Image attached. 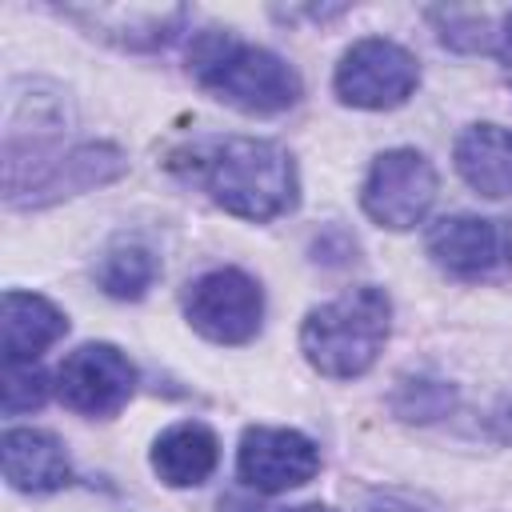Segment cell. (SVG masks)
Instances as JSON below:
<instances>
[{
	"label": "cell",
	"instance_id": "6da1fadb",
	"mask_svg": "<svg viewBox=\"0 0 512 512\" xmlns=\"http://www.w3.org/2000/svg\"><path fill=\"white\" fill-rule=\"evenodd\" d=\"M168 168L188 184L204 188V196L216 208L240 220L268 224L300 204L296 160L276 140H256V136L192 140L168 152Z\"/></svg>",
	"mask_w": 512,
	"mask_h": 512
},
{
	"label": "cell",
	"instance_id": "7a4b0ae2",
	"mask_svg": "<svg viewBox=\"0 0 512 512\" xmlns=\"http://www.w3.org/2000/svg\"><path fill=\"white\" fill-rule=\"evenodd\" d=\"M124 172L128 156L108 140L60 144V132H4V204L12 212H36L84 196Z\"/></svg>",
	"mask_w": 512,
	"mask_h": 512
},
{
	"label": "cell",
	"instance_id": "3957f363",
	"mask_svg": "<svg viewBox=\"0 0 512 512\" xmlns=\"http://www.w3.org/2000/svg\"><path fill=\"white\" fill-rule=\"evenodd\" d=\"M188 76L228 108L276 116L300 104V72L272 48L240 40L232 28H204L188 44Z\"/></svg>",
	"mask_w": 512,
	"mask_h": 512
},
{
	"label": "cell",
	"instance_id": "277c9868",
	"mask_svg": "<svg viewBox=\"0 0 512 512\" xmlns=\"http://www.w3.org/2000/svg\"><path fill=\"white\" fill-rule=\"evenodd\" d=\"M392 332V300L376 284H360L340 292L328 304H316L300 324L304 360L328 380L364 376Z\"/></svg>",
	"mask_w": 512,
	"mask_h": 512
},
{
	"label": "cell",
	"instance_id": "5b68a950",
	"mask_svg": "<svg viewBox=\"0 0 512 512\" xmlns=\"http://www.w3.org/2000/svg\"><path fill=\"white\" fill-rule=\"evenodd\" d=\"M420 84V64L416 56L384 36H364L356 40L336 72H332V88L336 100L348 108H364V112H388L400 108Z\"/></svg>",
	"mask_w": 512,
	"mask_h": 512
},
{
	"label": "cell",
	"instance_id": "8992f818",
	"mask_svg": "<svg viewBox=\"0 0 512 512\" xmlns=\"http://www.w3.org/2000/svg\"><path fill=\"white\" fill-rule=\"evenodd\" d=\"M184 320L212 344H248L264 324V288L244 268H212L196 276L184 296Z\"/></svg>",
	"mask_w": 512,
	"mask_h": 512
},
{
	"label": "cell",
	"instance_id": "52a82bcc",
	"mask_svg": "<svg viewBox=\"0 0 512 512\" xmlns=\"http://www.w3.org/2000/svg\"><path fill=\"white\" fill-rule=\"evenodd\" d=\"M436 168L416 148H388L372 160L364 184H360V208L372 224L388 232L416 228L428 208L436 204Z\"/></svg>",
	"mask_w": 512,
	"mask_h": 512
},
{
	"label": "cell",
	"instance_id": "ba28073f",
	"mask_svg": "<svg viewBox=\"0 0 512 512\" xmlns=\"http://www.w3.org/2000/svg\"><path fill=\"white\" fill-rule=\"evenodd\" d=\"M136 380L140 372L128 360V352H120L116 344L92 340L68 352L64 364L56 368V396L64 408L104 420V416H116L132 400Z\"/></svg>",
	"mask_w": 512,
	"mask_h": 512
},
{
	"label": "cell",
	"instance_id": "9c48e42d",
	"mask_svg": "<svg viewBox=\"0 0 512 512\" xmlns=\"http://www.w3.org/2000/svg\"><path fill=\"white\" fill-rule=\"evenodd\" d=\"M428 256L456 280H496L512 272V224L488 216H444L428 228Z\"/></svg>",
	"mask_w": 512,
	"mask_h": 512
},
{
	"label": "cell",
	"instance_id": "30bf717a",
	"mask_svg": "<svg viewBox=\"0 0 512 512\" xmlns=\"http://www.w3.org/2000/svg\"><path fill=\"white\" fill-rule=\"evenodd\" d=\"M56 16L80 24L92 40H104L120 52L168 48L188 24L184 4H56Z\"/></svg>",
	"mask_w": 512,
	"mask_h": 512
},
{
	"label": "cell",
	"instance_id": "8fae6325",
	"mask_svg": "<svg viewBox=\"0 0 512 512\" xmlns=\"http://www.w3.org/2000/svg\"><path fill=\"white\" fill-rule=\"evenodd\" d=\"M236 472L252 492L276 496L288 488H304L320 472V448L296 428L252 424L240 436Z\"/></svg>",
	"mask_w": 512,
	"mask_h": 512
},
{
	"label": "cell",
	"instance_id": "7c38bea8",
	"mask_svg": "<svg viewBox=\"0 0 512 512\" xmlns=\"http://www.w3.org/2000/svg\"><path fill=\"white\" fill-rule=\"evenodd\" d=\"M0 468L8 488L28 496L60 492L72 480V464L64 444L44 428H8L0 436Z\"/></svg>",
	"mask_w": 512,
	"mask_h": 512
},
{
	"label": "cell",
	"instance_id": "4fadbf2b",
	"mask_svg": "<svg viewBox=\"0 0 512 512\" xmlns=\"http://www.w3.org/2000/svg\"><path fill=\"white\" fill-rule=\"evenodd\" d=\"M68 332V316L40 292L8 288L0 304V348L4 364H36L44 348H52Z\"/></svg>",
	"mask_w": 512,
	"mask_h": 512
},
{
	"label": "cell",
	"instance_id": "5bb4252c",
	"mask_svg": "<svg viewBox=\"0 0 512 512\" xmlns=\"http://www.w3.org/2000/svg\"><path fill=\"white\" fill-rule=\"evenodd\" d=\"M452 160L460 180L488 196V200H504L512 196V128L500 124H468L456 144H452Z\"/></svg>",
	"mask_w": 512,
	"mask_h": 512
},
{
	"label": "cell",
	"instance_id": "9a60e30c",
	"mask_svg": "<svg viewBox=\"0 0 512 512\" xmlns=\"http://www.w3.org/2000/svg\"><path fill=\"white\" fill-rule=\"evenodd\" d=\"M216 464H220V440L200 420L168 424L152 440V472L168 488H196L216 472Z\"/></svg>",
	"mask_w": 512,
	"mask_h": 512
},
{
	"label": "cell",
	"instance_id": "2e32d148",
	"mask_svg": "<svg viewBox=\"0 0 512 512\" xmlns=\"http://www.w3.org/2000/svg\"><path fill=\"white\" fill-rule=\"evenodd\" d=\"M160 276V256L144 240H116L96 260V284L112 300H140Z\"/></svg>",
	"mask_w": 512,
	"mask_h": 512
},
{
	"label": "cell",
	"instance_id": "e0dca14e",
	"mask_svg": "<svg viewBox=\"0 0 512 512\" xmlns=\"http://www.w3.org/2000/svg\"><path fill=\"white\" fill-rule=\"evenodd\" d=\"M428 24L436 28L440 44L452 52H484L500 60V16L488 20L484 12H464V8H428Z\"/></svg>",
	"mask_w": 512,
	"mask_h": 512
},
{
	"label": "cell",
	"instance_id": "ac0fdd59",
	"mask_svg": "<svg viewBox=\"0 0 512 512\" xmlns=\"http://www.w3.org/2000/svg\"><path fill=\"white\" fill-rule=\"evenodd\" d=\"M456 400H460L456 384H448L440 376H404L392 388L388 404L404 424H432V420H444L456 408Z\"/></svg>",
	"mask_w": 512,
	"mask_h": 512
},
{
	"label": "cell",
	"instance_id": "d6986e66",
	"mask_svg": "<svg viewBox=\"0 0 512 512\" xmlns=\"http://www.w3.org/2000/svg\"><path fill=\"white\" fill-rule=\"evenodd\" d=\"M56 384H48L44 368L40 364H4V380H0V404H4V416H24V412H36L48 392Z\"/></svg>",
	"mask_w": 512,
	"mask_h": 512
},
{
	"label": "cell",
	"instance_id": "ffe728a7",
	"mask_svg": "<svg viewBox=\"0 0 512 512\" xmlns=\"http://www.w3.org/2000/svg\"><path fill=\"white\" fill-rule=\"evenodd\" d=\"M352 256H356V240L340 224H328L320 236H312V260L316 264L336 268V264H348Z\"/></svg>",
	"mask_w": 512,
	"mask_h": 512
},
{
	"label": "cell",
	"instance_id": "44dd1931",
	"mask_svg": "<svg viewBox=\"0 0 512 512\" xmlns=\"http://www.w3.org/2000/svg\"><path fill=\"white\" fill-rule=\"evenodd\" d=\"M484 428L492 432V440H500V444H512V400H500V404L488 412Z\"/></svg>",
	"mask_w": 512,
	"mask_h": 512
},
{
	"label": "cell",
	"instance_id": "7402d4cb",
	"mask_svg": "<svg viewBox=\"0 0 512 512\" xmlns=\"http://www.w3.org/2000/svg\"><path fill=\"white\" fill-rule=\"evenodd\" d=\"M364 512H424V508H420L416 500H408V496H396V492H376V496H368Z\"/></svg>",
	"mask_w": 512,
	"mask_h": 512
},
{
	"label": "cell",
	"instance_id": "603a6c76",
	"mask_svg": "<svg viewBox=\"0 0 512 512\" xmlns=\"http://www.w3.org/2000/svg\"><path fill=\"white\" fill-rule=\"evenodd\" d=\"M500 60H512V12H500Z\"/></svg>",
	"mask_w": 512,
	"mask_h": 512
},
{
	"label": "cell",
	"instance_id": "cb8c5ba5",
	"mask_svg": "<svg viewBox=\"0 0 512 512\" xmlns=\"http://www.w3.org/2000/svg\"><path fill=\"white\" fill-rule=\"evenodd\" d=\"M292 512H336V508H328V504H300V508H292Z\"/></svg>",
	"mask_w": 512,
	"mask_h": 512
}]
</instances>
